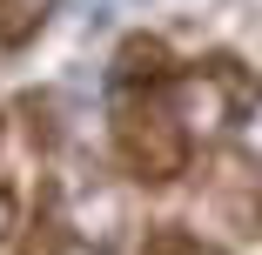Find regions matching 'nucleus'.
Segmentation results:
<instances>
[{"instance_id":"nucleus-1","label":"nucleus","mask_w":262,"mask_h":255,"mask_svg":"<svg viewBox=\"0 0 262 255\" xmlns=\"http://www.w3.org/2000/svg\"><path fill=\"white\" fill-rule=\"evenodd\" d=\"M121 148H128V161H135L141 175H175L188 134H182V121L168 114V101L148 94V101H135V108L121 114Z\"/></svg>"},{"instance_id":"nucleus-2","label":"nucleus","mask_w":262,"mask_h":255,"mask_svg":"<svg viewBox=\"0 0 262 255\" xmlns=\"http://www.w3.org/2000/svg\"><path fill=\"white\" fill-rule=\"evenodd\" d=\"M162 101H168V114L182 121V134L195 141V134H215V121H222V81H202V74H182V81H168L162 87Z\"/></svg>"},{"instance_id":"nucleus-3","label":"nucleus","mask_w":262,"mask_h":255,"mask_svg":"<svg viewBox=\"0 0 262 255\" xmlns=\"http://www.w3.org/2000/svg\"><path fill=\"white\" fill-rule=\"evenodd\" d=\"M47 7H54V0H0V40H27L47 20Z\"/></svg>"},{"instance_id":"nucleus-4","label":"nucleus","mask_w":262,"mask_h":255,"mask_svg":"<svg viewBox=\"0 0 262 255\" xmlns=\"http://www.w3.org/2000/svg\"><path fill=\"white\" fill-rule=\"evenodd\" d=\"M235 134H242V155L255 161V175H262V94L242 108V121H235Z\"/></svg>"},{"instance_id":"nucleus-5","label":"nucleus","mask_w":262,"mask_h":255,"mask_svg":"<svg viewBox=\"0 0 262 255\" xmlns=\"http://www.w3.org/2000/svg\"><path fill=\"white\" fill-rule=\"evenodd\" d=\"M7 222H14V201H7V195H0V235H7Z\"/></svg>"},{"instance_id":"nucleus-6","label":"nucleus","mask_w":262,"mask_h":255,"mask_svg":"<svg viewBox=\"0 0 262 255\" xmlns=\"http://www.w3.org/2000/svg\"><path fill=\"white\" fill-rule=\"evenodd\" d=\"M68 255H101V248H88V242H74V248H68Z\"/></svg>"}]
</instances>
